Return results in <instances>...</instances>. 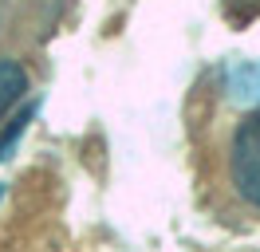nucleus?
Masks as SVG:
<instances>
[{"label": "nucleus", "mask_w": 260, "mask_h": 252, "mask_svg": "<svg viewBox=\"0 0 260 252\" xmlns=\"http://www.w3.org/2000/svg\"><path fill=\"white\" fill-rule=\"evenodd\" d=\"M217 185L248 217H260V107L237 114L217 146Z\"/></svg>", "instance_id": "1"}, {"label": "nucleus", "mask_w": 260, "mask_h": 252, "mask_svg": "<svg viewBox=\"0 0 260 252\" xmlns=\"http://www.w3.org/2000/svg\"><path fill=\"white\" fill-rule=\"evenodd\" d=\"M24 94H28V71L16 59H0V126L8 122Z\"/></svg>", "instance_id": "2"}]
</instances>
